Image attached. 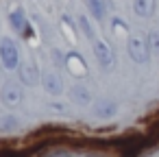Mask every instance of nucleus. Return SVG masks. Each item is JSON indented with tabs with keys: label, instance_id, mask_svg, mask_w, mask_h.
Listing matches in <instances>:
<instances>
[{
	"label": "nucleus",
	"instance_id": "10",
	"mask_svg": "<svg viewBox=\"0 0 159 157\" xmlns=\"http://www.w3.org/2000/svg\"><path fill=\"white\" fill-rule=\"evenodd\" d=\"M20 76H22V83L33 85V83L37 81V70H35V66H33V63H24L22 70H20Z\"/></svg>",
	"mask_w": 159,
	"mask_h": 157
},
{
	"label": "nucleus",
	"instance_id": "1",
	"mask_svg": "<svg viewBox=\"0 0 159 157\" xmlns=\"http://www.w3.org/2000/svg\"><path fill=\"white\" fill-rule=\"evenodd\" d=\"M126 48H129V55H131V59H133L135 63H146V61H148V57H150V46H148V39H146L142 33L131 35V37H129Z\"/></svg>",
	"mask_w": 159,
	"mask_h": 157
},
{
	"label": "nucleus",
	"instance_id": "3",
	"mask_svg": "<svg viewBox=\"0 0 159 157\" xmlns=\"http://www.w3.org/2000/svg\"><path fill=\"white\" fill-rule=\"evenodd\" d=\"M94 55H96V61H98V66L102 70H113L116 57H113L111 46L105 39H94Z\"/></svg>",
	"mask_w": 159,
	"mask_h": 157
},
{
	"label": "nucleus",
	"instance_id": "9",
	"mask_svg": "<svg viewBox=\"0 0 159 157\" xmlns=\"http://www.w3.org/2000/svg\"><path fill=\"white\" fill-rule=\"evenodd\" d=\"M87 7H89L92 16L98 22H102L107 18V5H105V0H87Z\"/></svg>",
	"mask_w": 159,
	"mask_h": 157
},
{
	"label": "nucleus",
	"instance_id": "2",
	"mask_svg": "<svg viewBox=\"0 0 159 157\" xmlns=\"http://www.w3.org/2000/svg\"><path fill=\"white\" fill-rule=\"evenodd\" d=\"M0 61H2V66H5L7 70H16L18 63H20L18 46H16L11 39H7V37L0 39Z\"/></svg>",
	"mask_w": 159,
	"mask_h": 157
},
{
	"label": "nucleus",
	"instance_id": "5",
	"mask_svg": "<svg viewBox=\"0 0 159 157\" xmlns=\"http://www.w3.org/2000/svg\"><path fill=\"white\" fill-rule=\"evenodd\" d=\"M66 68H68L70 74H74V76H83V74L87 72V66H85L83 57L76 55V53H68V57H66Z\"/></svg>",
	"mask_w": 159,
	"mask_h": 157
},
{
	"label": "nucleus",
	"instance_id": "12",
	"mask_svg": "<svg viewBox=\"0 0 159 157\" xmlns=\"http://www.w3.org/2000/svg\"><path fill=\"white\" fill-rule=\"evenodd\" d=\"M79 26L83 29V33H85V37L94 42V29H92V24H89V20H87L85 16H81V18H79Z\"/></svg>",
	"mask_w": 159,
	"mask_h": 157
},
{
	"label": "nucleus",
	"instance_id": "7",
	"mask_svg": "<svg viewBox=\"0 0 159 157\" xmlns=\"http://www.w3.org/2000/svg\"><path fill=\"white\" fill-rule=\"evenodd\" d=\"M94 113H96L98 118H102V120L113 118V116L118 113V105H116L113 100H98V103L94 105Z\"/></svg>",
	"mask_w": 159,
	"mask_h": 157
},
{
	"label": "nucleus",
	"instance_id": "14",
	"mask_svg": "<svg viewBox=\"0 0 159 157\" xmlns=\"http://www.w3.org/2000/svg\"><path fill=\"white\" fill-rule=\"evenodd\" d=\"M148 46H150L152 55H159V31H152L148 35Z\"/></svg>",
	"mask_w": 159,
	"mask_h": 157
},
{
	"label": "nucleus",
	"instance_id": "8",
	"mask_svg": "<svg viewBox=\"0 0 159 157\" xmlns=\"http://www.w3.org/2000/svg\"><path fill=\"white\" fill-rule=\"evenodd\" d=\"M133 11L139 18H148L155 11V0H133Z\"/></svg>",
	"mask_w": 159,
	"mask_h": 157
},
{
	"label": "nucleus",
	"instance_id": "15",
	"mask_svg": "<svg viewBox=\"0 0 159 157\" xmlns=\"http://www.w3.org/2000/svg\"><path fill=\"white\" fill-rule=\"evenodd\" d=\"M2 122H5V124H2V129H16L18 118H11V116H9V118H2Z\"/></svg>",
	"mask_w": 159,
	"mask_h": 157
},
{
	"label": "nucleus",
	"instance_id": "11",
	"mask_svg": "<svg viewBox=\"0 0 159 157\" xmlns=\"http://www.w3.org/2000/svg\"><path fill=\"white\" fill-rule=\"evenodd\" d=\"M72 98H74L76 103H81V105H87V103L92 100L89 92H87L83 85H74V87H72Z\"/></svg>",
	"mask_w": 159,
	"mask_h": 157
},
{
	"label": "nucleus",
	"instance_id": "13",
	"mask_svg": "<svg viewBox=\"0 0 159 157\" xmlns=\"http://www.w3.org/2000/svg\"><path fill=\"white\" fill-rule=\"evenodd\" d=\"M11 26H13L16 31H22V29H24V16H22L20 9L11 13Z\"/></svg>",
	"mask_w": 159,
	"mask_h": 157
},
{
	"label": "nucleus",
	"instance_id": "6",
	"mask_svg": "<svg viewBox=\"0 0 159 157\" xmlns=\"http://www.w3.org/2000/svg\"><path fill=\"white\" fill-rule=\"evenodd\" d=\"M42 83H44V90L48 94H52V96H57V94L63 92V83H61V76L57 72H46L42 76Z\"/></svg>",
	"mask_w": 159,
	"mask_h": 157
},
{
	"label": "nucleus",
	"instance_id": "4",
	"mask_svg": "<svg viewBox=\"0 0 159 157\" xmlns=\"http://www.w3.org/2000/svg\"><path fill=\"white\" fill-rule=\"evenodd\" d=\"M22 100V87L18 83H5L2 87V103L7 107H16Z\"/></svg>",
	"mask_w": 159,
	"mask_h": 157
}]
</instances>
